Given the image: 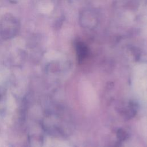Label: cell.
Wrapping results in <instances>:
<instances>
[{
  "label": "cell",
  "mask_w": 147,
  "mask_h": 147,
  "mask_svg": "<svg viewBox=\"0 0 147 147\" xmlns=\"http://www.w3.org/2000/svg\"><path fill=\"white\" fill-rule=\"evenodd\" d=\"M18 21L11 15H7L2 19L0 25V33L2 38L8 39L17 34L19 28Z\"/></svg>",
  "instance_id": "1"
},
{
  "label": "cell",
  "mask_w": 147,
  "mask_h": 147,
  "mask_svg": "<svg viewBox=\"0 0 147 147\" xmlns=\"http://www.w3.org/2000/svg\"><path fill=\"white\" fill-rule=\"evenodd\" d=\"M76 49L79 59H82L83 58L85 57L87 53L88 49L86 45L84 43L82 42H77L76 44Z\"/></svg>",
  "instance_id": "2"
}]
</instances>
